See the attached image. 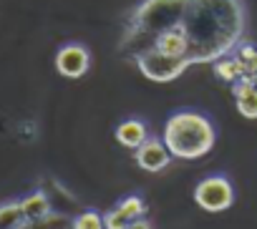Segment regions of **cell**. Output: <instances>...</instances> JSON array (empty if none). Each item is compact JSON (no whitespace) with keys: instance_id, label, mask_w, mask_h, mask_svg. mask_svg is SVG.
<instances>
[{"instance_id":"6da1fadb","label":"cell","mask_w":257,"mask_h":229,"mask_svg":"<svg viewBox=\"0 0 257 229\" xmlns=\"http://www.w3.org/2000/svg\"><path fill=\"white\" fill-rule=\"evenodd\" d=\"M244 0H189L182 31L189 41V63H214L229 56L244 36Z\"/></svg>"},{"instance_id":"7a4b0ae2","label":"cell","mask_w":257,"mask_h":229,"mask_svg":"<svg viewBox=\"0 0 257 229\" xmlns=\"http://www.w3.org/2000/svg\"><path fill=\"white\" fill-rule=\"evenodd\" d=\"M189 8V0H142L128 13L118 51L128 58L139 56L147 48H154L157 38L164 31L179 28Z\"/></svg>"},{"instance_id":"3957f363","label":"cell","mask_w":257,"mask_h":229,"mask_svg":"<svg viewBox=\"0 0 257 229\" xmlns=\"http://www.w3.org/2000/svg\"><path fill=\"white\" fill-rule=\"evenodd\" d=\"M167 149L172 151L174 159H202L214 149L217 131L214 124L199 111H177L167 119L164 134H162Z\"/></svg>"},{"instance_id":"277c9868","label":"cell","mask_w":257,"mask_h":229,"mask_svg":"<svg viewBox=\"0 0 257 229\" xmlns=\"http://www.w3.org/2000/svg\"><path fill=\"white\" fill-rule=\"evenodd\" d=\"M134 66L142 71L144 78L154 81V83H169L174 78H179L192 63L189 58H182V56H167L157 48H147L142 51L139 56L132 58Z\"/></svg>"},{"instance_id":"5b68a950","label":"cell","mask_w":257,"mask_h":229,"mask_svg":"<svg viewBox=\"0 0 257 229\" xmlns=\"http://www.w3.org/2000/svg\"><path fill=\"white\" fill-rule=\"evenodd\" d=\"M194 201L197 206H202L209 214L224 211L234 204V186L224 174H212L204 176L197 186H194Z\"/></svg>"},{"instance_id":"8992f818","label":"cell","mask_w":257,"mask_h":229,"mask_svg":"<svg viewBox=\"0 0 257 229\" xmlns=\"http://www.w3.org/2000/svg\"><path fill=\"white\" fill-rule=\"evenodd\" d=\"M91 68V53L81 43H66L56 53V71L63 78H81Z\"/></svg>"},{"instance_id":"52a82bcc","label":"cell","mask_w":257,"mask_h":229,"mask_svg":"<svg viewBox=\"0 0 257 229\" xmlns=\"http://www.w3.org/2000/svg\"><path fill=\"white\" fill-rule=\"evenodd\" d=\"M144 214H147L144 199L139 194H128L103 214V224H106V229H126L128 224L142 219Z\"/></svg>"},{"instance_id":"ba28073f","label":"cell","mask_w":257,"mask_h":229,"mask_svg":"<svg viewBox=\"0 0 257 229\" xmlns=\"http://www.w3.org/2000/svg\"><path fill=\"white\" fill-rule=\"evenodd\" d=\"M134 159H137V166H139V169H144V171H149V174H157V171H164V169L172 164L174 156H172V151L167 149L164 139L149 136V139L137 149Z\"/></svg>"},{"instance_id":"9c48e42d","label":"cell","mask_w":257,"mask_h":229,"mask_svg":"<svg viewBox=\"0 0 257 229\" xmlns=\"http://www.w3.org/2000/svg\"><path fill=\"white\" fill-rule=\"evenodd\" d=\"M232 96H234V106L239 111V116L257 119V83L242 76L239 81L232 83Z\"/></svg>"},{"instance_id":"30bf717a","label":"cell","mask_w":257,"mask_h":229,"mask_svg":"<svg viewBox=\"0 0 257 229\" xmlns=\"http://www.w3.org/2000/svg\"><path fill=\"white\" fill-rule=\"evenodd\" d=\"M113 136H116V141H118L121 146L137 151V149L149 139V129H147V124H144L142 119H126V121H121V124L116 126Z\"/></svg>"},{"instance_id":"8fae6325","label":"cell","mask_w":257,"mask_h":229,"mask_svg":"<svg viewBox=\"0 0 257 229\" xmlns=\"http://www.w3.org/2000/svg\"><path fill=\"white\" fill-rule=\"evenodd\" d=\"M154 48L162 51V53H167V56H182V58H187V53H189V41H187V36H184L182 28H172V31H164V33L157 38Z\"/></svg>"},{"instance_id":"7c38bea8","label":"cell","mask_w":257,"mask_h":229,"mask_svg":"<svg viewBox=\"0 0 257 229\" xmlns=\"http://www.w3.org/2000/svg\"><path fill=\"white\" fill-rule=\"evenodd\" d=\"M21 206H23V214H26L28 224H41V221H46L48 214L53 211V209H51V199H48L43 191H33L31 196H26V199L21 201Z\"/></svg>"},{"instance_id":"4fadbf2b","label":"cell","mask_w":257,"mask_h":229,"mask_svg":"<svg viewBox=\"0 0 257 229\" xmlns=\"http://www.w3.org/2000/svg\"><path fill=\"white\" fill-rule=\"evenodd\" d=\"M232 56H234V58H237V63L242 66L244 78H249L252 83H257V46H254V43L242 41V43L232 51Z\"/></svg>"},{"instance_id":"5bb4252c","label":"cell","mask_w":257,"mask_h":229,"mask_svg":"<svg viewBox=\"0 0 257 229\" xmlns=\"http://www.w3.org/2000/svg\"><path fill=\"white\" fill-rule=\"evenodd\" d=\"M28 219L23 214L21 201H8L0 204V229H26Z\"/></svg>"},{"instance_id":"9a60e30c","label":"cell","mask_w":257,"mask_h":229,"mask_svg":"<svg viewBox=\"0 0 257 229\" xmlns=\"http://www.w3.org/2000/svg\"><path fill=\"white\" fill-rule=\"evenodd\" d=\"M212 68H214V76L219 78V81H224V83H234V81H239L244 73H242V66L237 63V58L229 53V56H224V58H219V61H214L212 63Z\"/></svg>"},{"instance_id":"2e32d148","label":"cell","mask_w":257,"mask_h":229,"mask_svg":"<svg viewBox=\"0 0 257 229\" xmlns=\"http://www.w3.org/2000/svg\"><path fill=\"white\" fill-rule=\"evenodd\" d=\"M71 229H106L103 214H98V211H93V209H86V211H81V214L73 219Z\"/></svg>"},{"instance_id":"e0dca14e","label":"cell","mask_w":257,"mask_h":229,"mask_svg":"<svg viewBox=\"0 0 257 229\" xmlns=\"http://www.w3.org/2000/svg\"><path fill=\"white\" fill-rule=\"evenodd\" d=\"M126 229H154V226H152V221H149V219H144V216H142V219L132 221V224H128Z\"/></svg>"}]
</instances>
